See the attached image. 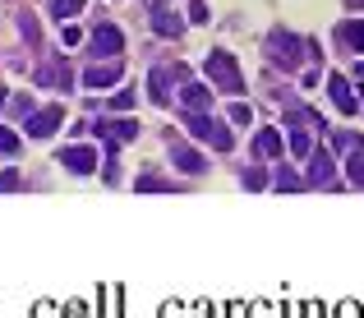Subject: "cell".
<instances>
[{
    "instance_id": "cell-1",
    "label": "cell",
    "mask_w": 364,
    "mask_h": 318,
    "mask_svg": "<svg viewBox=\"0 0 364 318\" xmlns=\"http://www.w3.org/2000/svg\"><path fill=\"white\" fill-rule=\"evenodd\" d=\"M203 74L213 78V88H222L226 97H240V92H244V74H240V65H235L231 51H208Z\"/></svg>"
},
{
    "instance_id": "cell-2",
    "label": "cell",
    "mask_w": 364,
    "mask_h": 318,
    "mask_svg": "<svg viewBox=\"0 0 364 318\" xmlns=\"http://www.w3.org/2000/svg\"><path fill=\"white\" fill-rule=\"evenodd\" d=\"M184 125H189V134H198L203 143H213L217 152H231V129L217 116H203V111H189L184 106Z\"/></svg>"
},
{
    "instance_id": "cell-3",
    "label": "cell",
    "mask_w": 364,
    "mask_h": 318,
    "mask_svg": "<svg viewBox=\"0 0 364 318\" xmlns=\"http://www.w3.org/2000/svg\"><path fill=\"white\" fill-rule=\"evenodd\" d=\"M304 56H309V46H300V37H290V32H281V28L268 37V61L281 65V70H295Z\"/></svg>"
},
{
    "instance_id": "cell-4",
    "label": "cell",
    "mask_w": 364,
    "mask_h": 318,
    "mask_svg": "<svg viewBox=\"0 0 364 318\" xmlns=\"http://www.w3.org/2000/svg\"><path fill=\"white\" fill-rule=\"evenodd\" d=\"M88 46H92V56H97V61H116V56L125 51V37H120V28H116V23H97Z\"/></svg>"
},
{
    "instance_id": "cell-5",
    "label": "cell",
    "mask_w": 364,
    "mask_h": 318,
    "mask_svg": "<svg viewBox=\"0 0 364 318\" xmlns=\"http://www.w3.org/2000/svg\"><path fill=\"white\" fill-rule=\"evenodd\" d=\"M61 120H65L61 106H46V111H32L28 120H23V129H28V138H51L61 129Z\"/></svg>"
},
{
    "instance_id": "cell-6",
    "label": "cell",
    "mask_w": 364,
    "mask_h": 318,
    "mask_svg": "<svg viewBox=\"0 0 364 318\" xmlns=\"http://www.w3.org/2000/svg\"><path fill=\"white\" fill-rule=\"evenodd\" d=\"M56 157H61V167L74 171V176H92V171H97V152L83 148V143H74V148H61Z\"/></svg>"
},
{
    "instance_id": "cell-7",
    "label": "cell",
    "mask_w": 364,
    "mask_h": 318,
    "mask_svg": "<svg viewBox=\"0 0 364 318\" xmlns=\"http://www.w3.org/2000/svg\"><path fill=\"white\" fill-rule=\"evenodd\" d=\"M92 129H97V134L107 138V152H116L120 148V143H129V138H138V120H97L92 125Z\"/></svg>"
},
{
    "instance_id": "cell-8",
    "label": "cell",
    "mask_w": 364,
    "mask_h": 318,
    "mask_svg": "<svg viewBox=\"0 0 364 318\" xmlns=\"http://www.w3.org/2000/svg\"><path fill=\"white\" fill-rule=\"evenodd\" d=\"M171 167L184 171V176H203V171H208V162L198 157V148H189V143H175V148H171Z\"/></svg>"
},
{
    "instance_id": "cell-9",
    "label": "cell",
    "mask_w": 364,
    "mask_h": 318,
    "mask_svg": "<svg viewBox=\"0 0 364 318\" xmlns=\"http://www.w3.org/2000/svg\"><path fill=\"white\" fill-rule=\"evenodd\" d=\"M152 32H157V37H180V32H184V19L175 14V10L152 5Z\"/></svg>"
},
{
    "instance_id": "cell-10",
    "label": "cell",
    "mask_w": 364,
    "mask_h": 318,
    "mask_svg": "<svg viewBox=\"0 0 364 318\" xmlns=\"http://www.w3.org/2000/svg\"><path fill=\"white\" fill-rule=\"evenodd\" d=\"M116 78H120V70H116V65H102V61H97V65H88V70H83V88L107 92Z\"/></svg>"
},
{
    "instance_id": "cell-11",
    "label": "cell",
    "mask_w": 364,
    "mask_h": 318,
    "mask_svg": "<svg viewBox=\"0 0 364 318\" xmlns=\"http://www.w3.org/2000/svg\"><path fill=\"white\" fill-rule=\"evenodd\" d=\"M328 92H332V102H336V111H341V116H360V106H355V92H350V83H346L341 74L328 78Z\"/></svg>"
},
{
    "instance_id": "cell-12",
    "label": "cell",
    "mask_w": 364,
    "mask_h": 318,
    "mask_svg": "<svg viewBox=\"0 0 364 318\" xmlns=\"http://www.w3.org/2000/svg\"><path fill=\"white\" fill-rule=\"evenodd\" d=\"M309 184H319V189H332L336 184V167L328 152H314V162H309Z\"/></svg>"
},
{
    "instance_id": "cell-13",
    "label": "cell",
    "mask_w": 364,
    "mask_h": 318,
    "mask_svg": "<svg viewBox=\"0 0 364 318\" xmlns=\"http://www.w3.org/2000/svg\"><path fill=\"white\" fill-rule=\"evenodd\" d=\"M281 148H286V143H281V134H277V129H258V134H254V157H258V162L281 157Z\"/></svg>"
},
{
    "instance_id": "cell-14",
    "label": "cell",
    "mask_w": 364,
    "mask_h": 318,
    "mask_svg": "<svg viewBox=\"0 0 364 318\" xmlns=\"http://www.w3.org/2000/svg\"><path fill=\"white\" fill-rule=\"evenodd\" d=\"M148 97L157 106H171V70H152L148 78Z\"/></svg>"
},
{
    "instance_id": "cell-15",
    "label": "cell",
    "mask_w": 364,
    "mask_h": 318,
    "mask_svg": "<svg viewBox=\"0 0 364 318\" xmlns=\"http://www.w3.org/2000/svg\"><path fill=\"white\" fill-rule=\"evenodd\" d=\"M180 102L189 106V111H203V106L213 102V88H208V83H184V88H180Z\"/></svg>"
},
{
    "instance_id": "cell-16",
    "label": "cell",
    "mask_w": 364,
    "mask_h": 318,
    "mask_svg": "<svg viewBox=\"0 0 364 318\" xmlns=\"http://www.w3.org/2000/svg\"><path fill=\"white\" fill-rule=\"evenodd\" d=\"M69 65H42V70H37V83H42V88H65V83H69Z\"/></svg>"
},
{
    "instance_id": "cell-17",
    "label": "cell",
    "mask_w": 364,
    "mask_h": 318,
    "mask_svg": "<svg viewBox=\"0 0 364 318\" xmlns=\"http://www.w3.org/2000/svg\"><path fill=\"white\" fill-rule=\"evenodd\" d=\"M336 37H341L350 51H364V19H350V23H341V28H336Z\"/></svg>"
},
{
    "instance_id": "cell-18",
    "label": "cell",
    "mask_w": 364,
    "mask_h": 318,
    "mask_svg": "<svg viewBox=\"0 0 364 318\" xmlns=\"http://www.w3.org/2000/svg\"><path fill=\"white\" fill-rule=\"evenodd\" d=\"M83 5H88V0H51V14L61 19V23H74V19L83 14Z\"/></svg>"
},
{
    "instance_id": "cell-19",
    "label": "cell",
    "mask_w": 364,
    "mask_h": 318,
    "mask_svg": "<svg viewBox=\"0 0 364 318\" xmlns=\"http://www.w3.org/2000/svg\"><path fill=\"white\" fill-rule=\"evenodd\" d=\"M277 189H281V194H300V189H304V180L295 176V171H286V167H281V171H277Z\"/></svg>"
},
{
    "instance_id": "cell-20",
    "label": "cell",
    "mask_w": 364,
    "mask_h": 318,
    "mask_svg": "<svg viewBox=\"0 0 364 318\" xmlns=\"http://www.w3.org/2000/svg\"><path fill=\"white\" fill-rule=\"evenodd\" d=\"M286 143H290V152H295V157H314V152H309V148H314V138L304 134V129H290Z\"/></svg>"
},
{
    "instance_id": "cell-21",
    "label": "cell",
    "mask_w": 364,
    "mask_h": 318,
    "mask_svg": "<svg viewBox=\"0 0 364 318\" xmlns=\"http://www.w3.org/2000/svg\"><path fill=\"white\" fill-rule=\"evenodd\" d=\"M350 180H355V184L364 189V148H355V152H350Z\"/></svg>"
},
{
    "instance_id": "cell-22",
    "label": "cell",
    "mask_w": 364,
    "mask_h": 318,
    "mask_svg": "<svg viewBox=\"0 0 364 318\" xmlns=\"http://www.w3.org/2000/svg\"><path fill=\"white\" fill-rule=\"evenodd\" d=\"M138 189H143V194H167L171 184H167V180H157V176H138Z\"/></svg>"
},
{
    "instance_id": "cell-23",
    "label": "cell",
    "mask_w": 364,
    "mask_h": 318,
    "mask_svg": "<svg viewBox=\"0 0 364 318\" xmlns=\"http://www.w3.org/2000/svg\"><path fill=\"white\" fill-rule=\"evenodd\" d=\"M0 152H5V157H14V152H19V134H14V129H5V125H0Z\"/></svg>"
},
{
    "instance_id": "cell-24",
    "label": "cell",
    "mask_w": 364,
    "mask_h": 318,
    "mask_svg": "<svg viewBox=\"0 0 364 318\" xmlns=\"http://www.w3.org/2000/svg\"><path fill=\"white\" fill-rule=\"evenodd\" d=\"M263 184H268L263 167H249V171H244V189H263Z\"/></svg>"
},
{
    "instance_id": "cell-25",
    "label": "cell",
    "mask_w": 364,
    "mask_h": 318,
    "mask_svg": "<svg viewBox=\"0 0 364 318\" xmlns=\"http://www.w3.org/2000/svg\"><path fill=\"white\" fill-rule=\"evenodd\" d=\"M332 143H336V148H350V152L364 148V138L360 134H346V129H341V134H332Z\"/></svg>"
},
{
    "instance_id": "cell-26",
    "label": "cell",
    "mask_w": 364,
    "mask_h": 318,
    "mask_svg": "<svg viewBox=\"0 0 364 318\" xmlns=\"http://www.w3.org/2000/svg\"><path fill=\"white\" fill-rule=\"evenodd\" d=\"M19 189V171H0V194H14Z\"/></svg>"
},
{
    "instance_id": "cell-27",
    "label": "cell",
    "mask_w": 364,
    "mask_h": 318,
    "mask_svg": "<svg viewBox=\"0 0 364 318\" xmlns=\"http://www.w3.org/2000/svg\"><path fill=\"white\" fill-rule=\"evenodd\" d=\"M226 116H231V120H235V125H249V116H254V111H249V106H244V102H235V106H231V111H226Z\"/></svg>"
},
{
    "instance_id": "cell-28",
    "label": "cell",
    "mask_w": 364,
    "mask_h": 318,
    "mask_svg": "<svg viewBox=\"0 0 364 318\" xmlns=\"http://www.w3.org/2000/svg\"><path fill=\"white\" fill-rule=\"evenodd\" d=\"M61 42H65V51H69V46H78V42H83V32H78L74 23H65V32H61Z\"/></svg>"
},
{
    "instance_id": "cell-29",
    "label": "cell",
    "mask_w": 364,
    "mask_h": 318,
    "mask_svg": "<svg viewBox=\"0 0 364 318\" xmlns=\"http://www.w3.org/2000/svg\"><path fill=\"white\" fill-rule=\"evenodd\" d=\"M111 106H116V111H129V106H134V92H116V97H111Z\"/></svg>"
},
{
    "instance_id": "cell-30",
    "label": "cell",
    "mask_w": 364,
    "mask_h": 318,
    "mask_svg": "<svg viewBox=\"0 0 364 318\" xmlns=\"http://www.w3.org/2000/svg\"><path fill=\"white\" fill-rule=\"evenodd\" d=\"M189 19H194V23H208V5H203V0H194V10H189Z\"/></svg>"
},
{
    "instance_id": "cell-31",
    "label": "cell",
    "mask_w": 364,
    "mask_h": 318,
    "mask_svg": "<svg viewBox=\"0 0 364 318\" xmlns=\"http://www.w3.org/2000/svg\"><path fill=\"white\" fill-rule=\"evenodd\" d=\"M355 78H360V83H364V61H360V70H355Z\"/></svg>"
},
{
    "instance_id": "cell-32",
    "label": "cell",
    "mask_w": 364,
    "mask_h": 318,
    "mask_svg": "<svg viewBox=\"0 0 364 318\" xmlns=\"http://www.w3.org/2000/svg\"><path fill=\"white\" fill-rule=\"evenodd\" d=\"M350 10H364V0H350Z\"/></svg>"
}]
</instances>
